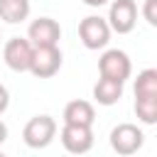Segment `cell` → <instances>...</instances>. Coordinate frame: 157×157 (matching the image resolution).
Listing matches in <instances>:
<instances>
[{"label":"cell","mask_w":157,"mask_h":157,"mask_svg":"<svg viewBox=\"0 0 157 157\" xmlns=\"http://www.w3.org/2000/svg\"><path fill=\"white\" fill-rule=\"evenodd\" d=\"M135 115L145 125H157V69H142L132 86Z\"/></svg>","instance_id":"cell-1"},{"label":"cell","mask_w":157,"mask_h":157,"mask_svg":"<svg viewBox=\"0 0 157 157\" xmlns=\"http://www.w3.org/2000/svg\"><path fill=\"white\" fill-rule=\"evenodd\" d=\"M110 34H113V29H110L108 20L101 17V15H88L78 22V39L91 52L105 49L108 42H110Z\"/></svg>","instance_id":"cell-2"},{"label":"cell","mask_w":157,"mask_h":157,"mask_svg":"<svg viewBox=\"0 0 157 157\" xmlns=\"http://www.w3.org/2000/svg\"><path fill=\"white\" fill-rule=\"evenodd\" d=\"M54 137H56V120L52 115H34L27 120V125L22 130V140L32 150L49 147L54 142Z\"/></svg>","instance_id":"cell-3"},{"label":"cell","mask_w":157,"mask_h":157,"mask_svg":"<svg viewBox=\"0 0 157 157\" xmlns=\"http://www.w3.org/2000/svg\"><path fill=\"white\" fill-rule=\"evenodd\" d=\"M98 74L103 78H113L125 83L132 74V61L123 49H105L98 59Z\"/></svg>","instance_id":"cell-4"},{"label":"cell","mask_w":157,"mask_h":157,"mask_svg":"<svg viewBox=\"0 0 157 157\" xmlns=\"http://www.w3.org/2000/svg\"><path fill=\"white\" fill-rule=\"evenodd\" d=\"M142 145H145V135L135 123H120L110 130V147L123 157L135 155L137 150H142Z\"/></svg>","instance_id":"cell-5"},{"label":"cell","mask_w":157,"mask_h":157,"mask_svg":"<svg viewBox=\"0 0 157 157\" xmlns=\"http://www.w3.org/2000/svg\"><path fill=\"white\" fill-rule=\"evenodd\" d=\"M61 49L56 47H34L32 61H29V74L37 78H52L61 69Z\"/></svg>","instance_id":"cell-6"},{"label":"cell","mask_w":157,"mask_h":157,"mask_svg":"<svg viewBox=\"0 0 157 157\" xmlns=\"http://www.w3.org/2000/svg\"><path fill=\"white\" fill-rule=\"evenodd\" d=\"M32 52H34V44L25 37H12L5 42L2 47V59L7 64V69L17 71V74H25L29 71V61H32Z\"/></svg>","instance_id":"cell-7"},{"label":"cell","mask_w":157,"mask_h":157,"mask_svg":"<svg viewBox=\"0 0 157 157\" xmlns=\"http://www.w3.org/2000/svg\"><path fill=\"white\" fill-rule=\"evenodd\" d=\"M108 25L118 34H130L137 25V5L135 0H110L108 10Z\"/></svg>","instance_id":"cell-8"},{"label":"cell","mask_w":157,"mask_h":157,"mask_svg":"<svg viewBox=\"0 0 157 157\" xmlns=\"http://www.w3.org/2000/svg\"><path fill=\"white\" fill-rule=\"evenodd\" d=\"M27 39L34 47H56L61 39V27L54 17H37L27 27Z\"/></svg>","instance_id":"cell-9"},{"label":"cell","mask_w":157,"mask_h":157,"mask_svg":"<svg viewBox=\"0 0 157 157\" xmlns=\"http://www.w3.org/2000/svg\"><path fill=\"white\" fill-rule=\"evenodd\" d=\"M59 137H61L64 150L71 152V155H86L93 147V130H91V125H69V123H64Z\"/></svg>","instance_id":"cell-10"},{"label":"cell","mask_w":157,"mask_h":157,"mask_svg":"<svg viewBox=\"0 0 157 157\" xmlns=\"http://www.w3.org/2000/svg\"><path fill=\"white\" fill-rule=\"evenodd\" d=\"M61 118L69 125H93L96 123V108H93V103L76 98V101H69L64 105V115Z\"/></svg>","instance_id":"cell-11"},{"label":"cell","mask_w":157,"mask_h":157,"mask_svg":"<svg viewBox=\"0 0 157 157\" xmlns=\"http://www.w3.org/2000/svg\"><path fill=\"white\" fill-rule=\"evenodd\" d=\"M123 98V83L113 81V78H98L93 86V101L98 105H115Z\"/></svg>","instance_id":"cell-12"},{"label":"cell","mask_w":157,"mask_h":157,"mask_svg":"<svg viewBox=\"0 0 157 157\" xmlns=\"http://www.w3.org/2000/svg\"><path fill=\"white\" fill-rule=\"evenodd\" d=\"M29 0H0V20L7 25H20L29 17Z\"/></svg>","instance_id":"cell-13"},{"label":"cell","mask_w":157,"mask_h":157,"mask_svg":"<svg viewBox=\"0 0 157 157\" xmlns=\"http://www.w3.org/2000/svg\"><path fill=\"white\" fill-rule=\"evenodd\" d=\"M142 17L150 27H157V0H145L142 2Z\"/></svg>","instance_id":"cell-14"},{"label":"cell","mask_w":157,"mask_h":157,"mask_svg":"<svg viewBox=\"0 0 157 157\" xmlns=\"http://www.w3.org/2000/svg\"><path fill=\"white\" fill-rule=\"evenodd\" d=\"M7 105H10V91L0 83V115L7 110Z\"/></svg>","instance_id":"cell-15"},{"label":"cell","mask_w":157,"mask_h":157,"mask_svg":"<svg viewBox=\"0 0 157 157\" xmlns=\"http://www.w3.org/2000/svg\"><path fill=\"white\" fill-rule=\"evenodd\" d=\"M83 5H88V7H101V5H105V2H110V0H81Z\"/></svg>","instance_id":"cell-16"},{"label":"cell","mask_w":157,"mask_h":157,"mask_svg":"<svg viewBox=\"0 0 157 157\" xmlns=\"http://www.w3.org/2000/svg\"><path fill=\"white\" fill-rule=\"evenodd\" d=\"M5 140H7V125H5L2 120H0V145H2Z\"/></svg>","instance_id":"cell-17"}]
</instances>
